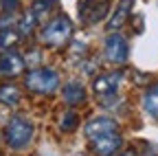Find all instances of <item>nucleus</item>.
<instances>
[{
  "mask_svg": "<svg viewBox=\"0 0 158 156\" xmlns=\"http://www.w3.org/2000/svg\"><path fill=\"white\" fill-rule=\"evenodd\" d=\"M5 139H7L9 147L22 150L33 139V125L27 119H22V116H13V119L9 121V125H7V130H5Z\"/></svg>",
  "mask_w": 158,
  "mask_h": 156,
  "instance_id": "1",
  "label": "nucleus"
},
{
  "mask_svg": "<svg viewBox=\"0 0 158 156\" xmlns=\"http://www.w3.org/2000/svg\"><path fill=\"white\" fill-rule=\"evenodd\" d=\"M70 33H73L70 20H68L66 15H57L55 20H51V22L44 27L42 40H44L46 44H51V46H62V44H66V40L70 37Z\"/></svg>",
  "mask_w": 158,
  "mask_h": 156,
  "instance_id": "2",
  "label": "nucleus"
},
{
  "mask_svg": "<svg viewBox=\"0 0 158 156\" xmlns=\"http://www.w3.org/2000/svg\"><path fill=\"white\" fill-rule=\"evenodd\" d=\"M59 86V75L53 68H37L33 73H29L27 77V88L40 95H48Z\"/></svg>",
  "mask_w": 158,
  "mask_h": 156,
  "instance_id": "3",
  "label": "nucleus"
},
{
  "mask_svg": "<svg viewBox=\"0 0 158 156\" xmlns=\"http://www.w3.org/2000/svg\"><path fill=\"white\" fill-rule=\"evenodd\" d=\"M106 57H108V62L112 64H125L127 62V55H130V48H127V42H125V37L123 35H110L108 40H106Z\"/></svg>",
  "mask_w": 158,
  "mask_h": 156,
  "instance_id": "4",
  "label": "nucleus"
},
{
  "mask_svg": "<svg viewBox=\"0 0 158 156\" xmlns=\"http://www.w3.org/2000/svg\"><path fill=\"white\" fill-rule=\"evenodd\" d=\"M84 132L92 141V139H97V136H106V134L116 132V121L110 119V116H97V119H92L90 123H86Z\"/></svg>",
  "mask_w": 158,
  "mask_h": 156,
  "instance_id": "5",
  "label": "nucleus"
},
{
  "mask_svg": "<svg viewBox=\"0 0 158 156\" xmlns=\"http://www.w3.org/2000/svg\"><path fill=\"white\" fill-rule=\"evenodd\" d=\"M92 147H94L97 156H114L118 152V147H121V136L116 132L106 134V136H97V139H92Z\"/></svg>",
  "mask_w": 158,
  "mask_h": 156,
  "instance_id": "6",
  "label": "nucleus"
},
{
  "mask_svg": "<svg viewBox=\"0 0 158 156\" xmlns=\"http://www.w3.org/2000/svg\"><path fill=\"white\" fill-rule=\"evenodd\" d=\"M121 84V73H110V75H101L94 79V92L99 97H114L116 95V88Z\"/></svg>",
  "mask_w": 158,
  "mask_h": 156,
  "instance_id": "7",
  "label": "nucleus"
},
{
  "mask_svg": "<svg viewBox=\"0 0 158 156\" xmlns=\"http://www.w3.org/2000/svg\"><path fill=\"white\" fill-rule=\"evenodd\" d=\"M64 99H66V103H70V106L81 103V101L86 99L84 86L79 84V82H68V84L64 86Z\"/></svg>",
  "mask_w": 158,
  "mask_h": 156,
  "instance_id": "8",
  "label": "nucleus"
},
{
  "mask_svg": "<svg viewBox=\"0 0 158 156\" xmlns=\"http://www.w3.org/2000/svg\"><path fill=\"white\" fill-rule=\"evenodd\" d=\"M22 66H24L22 57H20V55H15V53L5 55L2 60H0V73H5V75H15V73H20V70H22Z\"/></svg>",
  "mask_w": 158,
  "mask_h": 156,
  "instance_id": "9",
  "label": "nucleus"
},
{
  "mask_svg": "<svg viewBox=\"0 0 158 156\" xmlns=\"http://www.w3.org/2000/svg\"><path fill=\"white\" fill-rule=\"evenodd\" d=\"M143 108L149 116L158 119V84L152 86L147 92H145V99H143Z\"/></svg>",
  "mask_w": 158,
  "mask_h": 156,
  "instance_id": "10",
  "label": "nucleus"
},
{
  "mask_svg": "<svg viewBox=\"0 0 158 156\" xmlns=\"http://www.w3.org/2000/svg\"><path fill=\"white\" fill-rule=\"evenodd\" d=\"M132 5H134V0H121V5H118L116 13L112 15V20H110V29H118V27L125 22V18H127L130 11H132Z\"/></svg>",
  "mask_w": 158,
  "mask_h": 156,
  "instance_id": "11",
  "label": "nucleus"
},
{
  "mask_svg": "<svg viewBox=\"0 0 158 156\" xmlns=\"http://www.w3.org/2000/svg\"><path fill=\"white\" fill-rule=\"evenodd\" d=\"M0 101L7 103V106H15V103L20 101L18 88H13V86H2V88H0Z\"/></svg>",
  "mask_w": 158,
  "mask_h": 156,
  "instance_id": "12",
  "label": "nucleus"
},
{
  "mask_svg": "<svg viewBox=\"0 0 158 156\" xmlns=\"http://www.w3.org/2000/svg\"><path fill=\"white\" fill-rule=\"evenodd\" d=\"M75 125H77V114L75 112H68L66 116H64V121H62V130H75Z\"/></svg>",
  "mask_w": 158,
  "mask_h": 156,
  "instance_id": "13",
  "label": "nucleus"
},
{
  "mask_svg": "<svg viewBox=\"0 0 158 156\" xmlns=\"http://www.w3.org/2000/svg\"><path fill=\"white\" fill-rule=\"evenodd\" d=\"M13 42H15V33H11V31H5L2 35H0V46H2V48H5V46H11Z\"/></svg>",
  "mask_w": 158,
  "mask_h": 156,
  "instance_id": "14",
  "label": "nucleus"
},
{
  "mask_svg": "<svg viewBox=\"0 0 158 156\" xmlns=\"http://www.w3.org/2000/svg\"><path fill=\"white\" fill-rule=\"evenodd\" d=\"M121 156H134V154H132V152H123Z\"/></svg>",
  "mask_w": 158,
  "mask_h": 156,
  "instance_id": "15",
  "label": "nucleus"
}]
</instances>
